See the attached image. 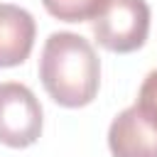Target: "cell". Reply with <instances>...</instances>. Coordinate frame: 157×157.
I'll return each mask as SVG.
<instances>
[{
	"label": "cell",
	"mask_w": 157,
	"mask_h": 157,
	"mask_svg": "<svg viewBox=\"0 0 157 157\" xmlns=\"http://www.w3.org/2000/svg\"><path fill=\"white\" fill-rule=\"evenodd\" d=\"M39 78L54 103L88 105L101 86V61L93 44L76 32H52L42 47Z\"/></svg>",
	"instance_id": "cell-1"
},
{
	"label": "cell",
	"mask_w": 157,
	"mask_h": 157,
	"mask_svg": "<svg viewBox=\"0 0 157 157\" xmlns=\"http://www.w3.org/2000/svg\"><path fill=\"white\" fill-rule=\"evenodd\" d=\"M42 5L56 20L86 22V20H96L108 7V0H42Z\"/></svg>",
	"instance_id": "cell-6"
},
{
	"label": "cell",
	"mask_w": 157,
	"mask_h": 157,
	"mask_svg": "<svg viewBox=\"0 0 157 157\" xmlns=\"http://www.w3.org/2000/svg\"><path fill=\"white\" fill-rule=\"evenodd\" d=\"M150 32V5L145 0H108L93 20V37L108 52L128 54L145 44Z\"/></svg>",
	"instance_id": "cell-2"
},
{
	"label": "cell",
	"mask_w": 157,
	"mask_h": 157,
	"mask_svg": "<svg viewBox=\"0 0 157 157\" xmlns=\"http://www.w3.org/2000/svg\"><path fill=\"white\" fill-rule=\"evenodd\" d=\"M42 135V105L37 96L17 81L0 83V142L29 147Z\"/></svg>",
	"instance_id": "cell-3"
},
{
	"label": "cell",
	"mask_w": 157,
	"mask_h": 157,
	"mask_svg": "<svg viewBox=\"0 0 157 157\" xmlns=\"http://www.w3.org/2000/svg\"><path fill=\"white\" fill-rule=\"evenodd\" d=\"M113 157H157V123L137 105L118 113L108 128Z\"/></svg>",
	"instance_id": "cell-4"
},
{
	"label": "cell",
	"mask_w": 157,
	"mask_h": 157,
	"mask_svg": "<svg viewBox=\"0 0 157 157\" xmlns=\"http://www.w3.org/2000/svg\"><path fill=\"white\" fill-rule=\"evenodd\" d=\"M135 105H137L147 118H152V120L157 123V69H152V71L145 76Z\"/></svg>",
	"instance_id": "cell-7"
},
{
	"label": "cell",
	"mask_w": 157,
	"mask_h": 157,
	"mask_svg": "<svg viewBox=\"0 0 157 157\" xmlns=\"http://www.w3.org/2000/svg\"><path fill=\"white\" fill-rule=\"evenodd\" d=\"M34 17L12 2H0V66L22 64L34 47Z\"/></svg>",
	"instance_id": "cell-5"
}]
</instances>
